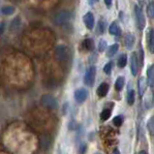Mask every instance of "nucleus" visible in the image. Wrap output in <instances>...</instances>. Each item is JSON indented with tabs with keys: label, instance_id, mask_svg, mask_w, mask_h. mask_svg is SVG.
Here are the masks:
<instances>
[{
	"label": "nucleus",
	"instance_id": "nucleus-1",
	"mask_svg": "<svg viewBox=\"0 0 154 154\" xmlns=\"http://www.w3.org/2000/svg\"><path fill=\"white\" fill-rule=\"evenodd\" d=\"M41 104L47 109H55L58 108V102L57 100L51 94H44L41 97Z\"/></svg>",
	"mask_w": 154,
	"mask_h": 154
},
{
	"label": "nucleus",
	"instance_id": "nucleus-2",
	"mask_svg": "<svg viewBox=\"0 0 154 154\" xmlns=\"http://www.w3.org/2000/svg\"><path fill=\"white\" fill-rule=\"evenodd\" d=\"M135 17H136V23H137V27L140 30H143L146 27V17H144L143 12L142 10V8L140 6L136 5L135 6Z\"/></svg>",
	"mask_w": 154,
	"mask_h": 154
},
{
	"label": "nucleus",
	"instance_id": "nucleus-3",
	"mask_svg": "<svg viewBox=\"0 0 154 154\" xmlns=\"http://www.w3.org/2000/svg\"><path fill=\"white\" fill-rule=\"evenodd\" d=\"M95 75H96V68L94 66H90V67L86 70L85 77H83V82L87 86H92L95 81Z\"/></svg>",
	"mask_w": 154,
	"mask_h": 154
},
{
	"label": "nucleus",
	"instance_id": "nucleus-4",
	"mask_svg": "<svg viewBox=\"0 0 154 154\" xmlns=\"http://www.w3.org/2000/svg\"><path fill=\"white\" fill-rule=\"evenodd\" d=\"M55 57L59 61H66L69 58V50L66 46L60 45L55 48Z\"/></svg>",
	"mask_w": 154,
	"mask_h": 154
},
{
	"label": "nucleus",
	"instance_id": "nucleus-5",
	"mask_svg": "<svg viewBox=\"0 0 154 154\" xmlns=\"http://www.w3.org/2000/svg\"><path fill=\"white\" fill-rule=\"evenodd\" d=\"M74 97H75V100L77 101V103L82 104L87 99V97H88V92L85 88H79L75 91Z\"/></svg>",
	"mask_w": 154,
	"mask_h": 154
},
{
	"label": "nucleus",
	"instance_id": "nucleus-6",
	"mask_svg": "<svg viewBox=\"0 0 154 154\" xmlns=\"http://www.w3.org/2000/svg\"><path fill=\"white\" fill-rule=\"evenodd\" d=\"M39 144L42 150H48L51 146V138L48 134H44L39 138Z\"/></svg>",
	"mask_w": 154,
	"mask_h": 154
},
{
	"label": "nucleus",
	"instance_id": "nucleus-7",
	"mask_svg": "<svg viewBox=\"0 0 154 154\" xmlns=\"http://www.w3.org/2000/svg\"><path fill=\"white\" fill-rule=\"evenodd\" d=\"M130 69L133 76H137L139 72V58L136 52L131 54V61H130Z\"/></svg>",
	"mask_w": 154,
	"mask_h": 154
},
{
	"label": "nucleus",
	"instance_id": "nucleus-8",
	"mask_svg": "<svg viewBox=\"0 0 154 154\" xmlns=\"http://www.w3.org/2000/svg\"><path fill=\"white\" fill-rule=\"evenodd\" d=\"M70 20V14L68 12H60L54 17V23L57 25H63Z\"/></svg>",
	"mask_w": 154,
	"mask_h": 154
},
{
	"label": "nucleus",
	"instance_id": "nucleus-9",
	"mask_svg": "<svg viewBox=\"0 0 154 154\" xmlns=\"http://www.w3.org/2000/svg\"><path fill=\"white\" fill-rule=\"evenodd\" d=\"M83 23L86 26V28H88L89 30L93 29L94 27V17L92 15V13L88 12L83 16Z\"/></svg>",
	"mask_w": 154,
	"mask_h": 154
},
{
	"label": "nucleus",
	"instance_id": "nucleus-10",
	"mask_svg": "<svg viewBox=\"0 0 154 154\" xmlns=\"http://www.w3.org/2000/svg\"><path fill=\"white\" fill-rule=\"evenodd\" d=\"M109 89V85H108V83L102 82L97 88V95L99 96V97L103 98V97H105V96H107Z\"/></svg>",
	"mask_w": 154,
	"mask_h": 154
},
{
	"label": "nucleus",
	"instance_id": "nucleus-11",
	"mask_svg": "<svg viewBox=\"0 0 154 154\" xmlns=\"http://www.w3.org/2000/svg\"><path fill=\"white\" fill-rule=\"evenodd\" d=\"M135 42H136V39H135V36H134L133 34L128 33V34L125 35L124 44H125V47L128 50H132V49H133V47L135 45Z\"/></svg>",
	"mask_w": 154,
	"mask_h": 154
},
{
	"label": "nucleus",
	"instance_id": "nucleus-12",
	"mask_svg": "<svg viewBox=\"0 0 154 154\" xmlns=\"http://www.w3.org/2000/svg\"><path fill=\"white\" fill-rule=\"evenodd\" d=\"M146 85H147V81L143 77H140L138 82V89H139L140 96H143L144 92L146 90Z\"/></svg>",
	"mask_w": 154,
	"mask_h": 154
},
{
	"label": "nucleus",
	"instance_id": "nucleus-13",
	"mask_svg": "<svg viewBox=\"0 0 154 154\" xmlns=\"http://www.w3.org/2000/svg\"><path fill=\"white\" fill-rule=\"evenodd\" d=\"M146 77H147V83L150 87L154 86V64H152L146 71Z\"/></svg>",
	"mask_w": 154,
	"mask_h": 154
},
{
	"label": "nucleus",
	"instance_id": "nucleus-14",
	"mask_svg": "<svg viewBox=\"0 0 154 154\" xmlns=\"http://www.w3.org/2000/svg\"><path fill=\"white\" fill-rule=\"evenodd\" d=\"M147 48L151 54H154V29H150L147 37Z\"/></svg>",
	"mask_w": 154,
	"mask_h": 154
},
{
	"label": "nucleus",
	"instance_id": "nucleus-15",
	"mask_svg": "<svg viewBox=\"0 0 154 154\" xmlns=\"http://www.w3.org/2000/svg\"><path fill=\"white\" fill-rule=\"evenodd\" d=\"M82 48H83V50L86 51H92L94 49V42L92 39L90 38H87L85 39V41L82 42Z\"/></svg>",
	"mask_w": 154,
	"mask_h": 154
},
{
	"label": "nucleus",
	"instance_id": "nucleus-16",
	"mask_svg": "<svg viewBox=\"0 0 154 154\" xmlns=\"http://www.w3.org/2000/svg\"><path fill=\"white\" fill-rule=\"evenodd\" d=\"M153 105V92L150 90L144 98V106L146 109H150Z\"/></svg>",
	"mask_w": 154,
	"mask_h": 154
},
{
	"label": "nucleus",
	"instance_id": "nucleus-17",
	"mask_svg": "<svg viewBox=\"0 0 154 154\" xmlns=\"http://www.w3.org/2000/svg\"><path fill=\"white\" fill-rule=\"evenodd\" d=\"M118 49H119L118 44H113V45L109 46V48H108V50H107V56L111 58V57H112L113 55H116Z\"/></svg>",
	"mask_w": 154,
	"mask_h": 154
},
{
	"label": "nucleus",
	"instance_id": "nucleus-18",
	"mask_svg": "<svg viewBox=\"0 0 154 154\" xmlns=\"http://www.w3.org/2000/svg\"><path fill=\"white\" fill-rule=\"evenodd\" d=\"M124 85H125V80L123 77H118L116 81V83H114V87H116V89L117 91H121L123 89V87H124Z\"/></svg>",
	"mask_w": 154,
	"mask_h": 154
},
{
	"label": "nucleus",
	"instance_id": "nucleus-19",
	"mask_svg": "<svg viewBox=\"0 0 154 154\" xmlns=\"http://www.w3.org/2000/svg\"><path fill=\"white\" fill-rule=\"evenodd\" d=\"M1 13L4 16H11L15 13V7L13 6H4L1 8Z\"/></svg>",
	"mask_w": 154,
	"mask_h": 154
},
{
	"label": "nucleus",
	"instance_id": "nucleus-20",
	"mask_svg": "<svg viewBox=\"0 0 154 154\" xmlns=\"http://www.w3.org/2000/svg\"><path fill=\"white\" fill-rule=\"evenodd\" d=\"M109 34L112 35H117L120 33V29H119V26L116 23H112L111 25H109Z\"/></svg>",
	"mask_w": 154,
	"mask_h": 154
},
{
	"label": "nucleus",
	"instance_id": "nucleus-21",
	"mask_svg": "<svg viewBox=\"0 0 154 154\" xmlns=\"http://www.w3.org/2000/svg\"><path fill=\"white\" fill-rule=\"evenodd\" d=\"M127 64V55L126 54H121L117 59V66L120 69H123Z\"/></svg>",
	"mask_w": 154,
	"mask_h": 154
},
{
	"label": "nucleus",
	"instance_id": "nucleus-22",
	"mask_svg": "<svg viewBox=\"0 0 154 154\" xmlns=\"http://www.w3.org/2000/svg\"><path fill=\"white\" fill-rule=\"evenodd\" d=\"M127 103L130 106H132L135 103V90L134 89H129L128 92H127Z\"/></svg>",
	"mask_w": 154,
	"mask_h": 154
},
{
	"label": "nucleus",
	"instance_id": "nucleus-23",
	"mask_svg": "<svg viewBox=\"0 0 154 154\" xmlns=\"http://www.w3.org/2000/svg\"><path fill=\"white\" fill-rule=\"evenodd\" d=\"M112 116V111L109 109H105L102 111V112L100 113V118H101V120L102 121H106V120H108L109 116Z\"/></svg>",
	"mask_w": 154,
	"mask_h": 154
},
{
	"label": "nucleus",
	"instance_id": "nucleus-24",
	"mask_svg": "<svg viewBox=\"0 0 154 154\" xmlns=\"http://www.w3.org/2000/svg\"><path fill=\"white\" fill-rule=\"evenodd\" d=\"M146 127H147V130L149 132V134H150L151 136H154V116H151L148 119Z\"/></svg>",
	"mask_w": 154,
	"mask_h": 154
},
{
	"label": "nucleus",
	"instance_id": "nucleus-25",
	"mask_svg": "<svg viewBox=\"0 0 154 154\" xmlns=\"http://www.w3.org/2000/svg\"><path fill=\"white\" fill-rule=\"evenodd\" d=\"M146 13H147V16L150 17V19H154V1H151L148 4V6L146 8Z\"/></svg>",
	"mask_w": 154,
	"mask_h": 154
},
{
	"label": "nucleus",
	"instance_id": "nucleus-26",
	"mask_svg": "<svg viewBox=\"0 0 154 154\" xmlns=\"http://www.w3.org/2000/svg\"><path fill=\"white\" fill-rule=\"evenodd\" d=\"M123 121H124V117H123V116H121V114H119V116H116L112 119V123L117 127L121 126L123 124Z\"/></svg>",
	"mask_w": 154,
	"mask_h": 154
},
{
	"label": "nucleus",
	"instance_id": "nucleus-27",
	"mask_svg": "<svg viewBox=\"0 0 154 154\" xmlns=\"http://www.w3.org/2000/svg\"><path fill=\"white\" fill-rule=\"evenodd\" d=\"M98 50L99 51H105L107 50V42L105 40H100L99 41V44H98Z\"/></svg>",
	"mask_w": 154,
	"mask_h": 154
},
{
	"label": "nucleus",
	"instance_id": "nucleus-28",
	"mask_svg": "<svg viewBox=\"0 0 154 154\" xmlns=\"http://www.w3.org/2000/svg\"><path fill=\"white\" fill-rule=\"evenodd\" d=\"M112 61H109V62H108L107 64L105 65V67H104V72L106 74H108L109 75L112 72Z\"/></svg>",
	"mask_w": 154,
	"mask_h": 154
},
{
	"label": "nucleus",
	"instance_id": "nucleus-29",
	"mask_svg": "<svg viewBox=\"0 0 154 154\" xmlns=\"http://www.w3.org/2000/svg\"><path fill=\"white\" fill-rule=\"evenodd\" d=\"M19 25H20V20H19V17H17V19L13 20L10 27L12 30H16V29L19 28Z\"/></svg>",
	"mask_w": 154,
	"mask_h": 154
},
{
	"label": "nucleus",
	"instance_id": "nucleus-30",
	"mask_svg": "<svg viewBox=\"0 0 154 154\" xmlns=\"http://www.w3.org/2000/svg\"><path fill=\"white\" fill-rule=\"evenodd\" d=\"M105 28H106V21H105L104 20H101L99 21V24H98L99 33H104Z\"/></svg>",
	"mask_w": 154,
	"mask_h": 154
},
{
	"label": "nucleus",
	"instance_id": "nucleus-31",
	"mask_svg": "<svg viewBox=\"0 0 154 154\" xmlns=\"http://www.w3.org/2000/svg\"><path fill=\"white\" fill-rule=\"evenodd\" d=\"M86 144L85 143H82L81 144V146H80V154H85V151H86Z\"/></svg>",
	"mask_w": 154,
	"mask_h": 154
},
{
	"label": "nucleus",
	"instance_id": "nucleus-32",
	"mask_svg": "<svg viewBox=\"0 0 154 154\" xmlns=\"http://www.w3.org/2000/svg\"><path fill=\"white\" fill-rule=\"evenodd\" d=\"M105 1V4L106 6H107V8H111L112 5V0H104Z\"/></svg>",
	"mask_w": 154,
	"mask_h": 154
},
{
	"label": "nucleus",
	"instance_id": "nucleus-33",
	"mask_svg": "<svg viewBox=\"0 0 154 154\" xmlns=\"http://www.w3.org/2000/svg\"><path fill=\"white\" fill-rule=\"evenodd\" d=\"M5 30V23H0V34H2Z\"/></svg>",
	"mask_w": 154,
	"mask_h": 154
},
{
	"label": "nucleus",
	"instance_id": "nucleus-34",
	"mask_svg": "<svg viewBox=\"0 0 154 154\" xmlns=\"http://www.w3.org/2000/svg\"><path fill=\"white\" fill-rule=\"evenodd\" d=\"M99 1V0H88V4H89V5H94V4H96V3H97Z\"/></svg>",
	"mask_w": 154,
	"mask_h": 154
},
{
	"label": "nucleus",
	"instance_id": "nucleus-35",
	"mask_svg": "<svg viewBox=\"0 0 154 154\" xmlns=\"http://www.w3.org/2000/svg\"><path fill=\"white\" fill-rule=\"evenodd\" d=\"M112 154H120V151L118 150L117 148H116V149H114V150L112 151Z\"/></svg>",
	"mask_w": 154,
	"mask_h": 154
},
{
	"label": "nucleus",
	"instance_id": "nucleus-36",
	"mask_svg": "<svg viewBox=\"0 0 154 154\" xmlns=\"http://www.w3.org/2000/svg\"><path fill=\"white\" fill-rule=\"evenodd\" d=\"M139 154H148V153L146 151H144V150H142V151L139 152Z\"/></svg>",
	"mask_w": 154,
	"mask_h": 154
},
{
	"label": "nucleus",
	"instance_id": "nucleus-37",
	"mask_svg": "<svg viewBox=\"0 0 154 154\" xmlns=\"http://www.w3.org/2000/svg\"><path fill=\"white\" fill-rule=\"evenodd\" d=\"M96 154H100V153H96Z\"/></svg>",
	"mask_w": 154,
	"mask_h": 154
}]
</instances>
